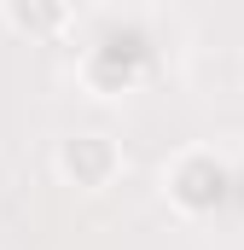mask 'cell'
<instances>
[{"instance_id": "cell-1", "label": "cell", "mask_w": 244, "mask_h": 250, "mask_svg": "<svg viewBox=\"0 0 244 250\" xmlns=\"http://www.w3.org/2000/svg\"><path fill=\"white\" fill-rule=\"evenodd\" d=\"M163 187H169V198L181 204L186 215H203V209H215V204H221V192H227V169H221V157H215V151L192 146V151L175 157V169L163 175Z\"/></svg>"}, {"instance_id": "cell-2", "label": "cell", "mask_w": 244, "mask_h": 250, "mask_svg": "<svg viewBox=\"0 0 244 250\" xmlns=\"http://www.w3.org/2000/svg\"><path fill=\"white\" fill-rule=\"evenodd\" d=\"M59 169L76 181V187L99 192V187L122 169V157H117V146H111L105 134H76V140H64V146H59Z\"/></svg>"}, {"instance_id": "cell-3", "label": "cell", "mask_w": 244, "mask_h": 250, "mask_svg": "<svg viewBox=\"0 0 244 250\" xmlns=\"http://www.w3.org/2000/svg\"><path fill=\"white\" fill-rule=\"evenodd\" d=\"M6 23H23V29H59V23H70V12H6Z\"/></svg>"}]
</instances>
